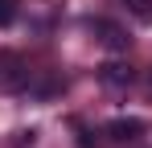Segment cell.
Segmentation results:
<instances>
[{
    "label": "cell",
    "mask_w": 152,
    "mask_h": 148,
    "mask_svg": "<svg viewBox=\"0 0 152 148\" xmlns=\"http://www.w3.org/2000/svg\"><path fill=\"white\" fill-rule=\"evenodd\" d=\"M127 8H132L144 25H152V0H127Z\"/></svg>",
    "instance_id": "obj_4"
},
{
    "label": "cell",
    "mask_w": 152,
    "mask_h": 148,
    "mask_svg": "<svg viewBox=\"0 0 152 148\" xmlns=\"http://www.w3.org/2000/svg\"><path fill=\"white\" fill-rule=\"evenodd\" d=\"M12 21H17V4H12V0H0V29L12 25Z\"/></svg>",
    "instance_id": "obj_5"
},
{
    "label": "cell",
    "mask_w": 152,
    "mask_h": 148,
    "mask_svg": "<svg viewBox=\"0 0 152 148\" xmlns=\"http://www.w3.org/2000/svg\"><path fill=\"white\" fill-rule=\"evenodd\" d=\"M95 33H103V41L111 49H127V37H124V29L119 25H111V21H95Z\"/></svg>",
    "instance_id": "obj_1"
},
{
    "label": "cell",
    "mask_w": 152,
    "mask_h": 148,
    "mask_svg": "<svg viewBox=\"0 0 152 148\" xmlns=\"http://www.w3.org/2000/svg\"><path fill=\"white\" fill-rule=\"evenodd\" d=\"M107 132H111V140H136V136L144 132V123L140 119H115Z\"/></svg>",
    "instance_id": "obj_2"
},
{
    "label": "cell",
    "mask_w": 152,
    "mask_h": 148,
    "mask_svg": "<svg viewBox=\"0 0 152 148\" xmlns=\"http://www.w3.org/2000/svg\"><path fill=\"white\" fill-rule=\"evenodd\" d=\"M103 82L124 86V82H132V70H127V66H119V62H111V66H103Z\"/></svg>",
    "instance_id": "obj_3"
}]
</instances>
